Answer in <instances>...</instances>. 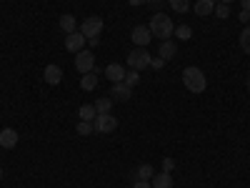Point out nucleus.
Instances as JSON below:
<instances>
[{
    "mask_svg": "<svg viewBox=\"0 0 250 188\" xmlns=\"http://www.w3.org/2000/svg\"><path fill=\"white\" fill-rule=\"evenodd\" d=\"M128 66H130L133 70L148 68V66H150V55H148V50H145V48H138V50L128 53Z\"/></svg>",
    "mask_w": 250,
    "mask_h": 188,
    "instance_id": "5",
    "label": "nucleus"
},
{
    "mask_svg": "<svg viewBox=\"0 0 250 188\" xmlns=\"http://www.w3.org/2000/svg\"><path fill=\"white\" fill-rule=\"evenodd\" d=\"M110 95H113V100L125 103V100H130V98H133V88H130V86H125V83H113Z\"/></svg>",
    "mask_w": 250,
    "mask_h": 188,
    "instance_id": "9",
    "label": "nucleus"
},
{
    "mask_svg": "<svg viewBox=\"0 0 250 188\" xmlns=\"http://www.w3.org/2000/svg\"><path fill=\"white\" fill-rule=\"evenodd\" d=\"M130 38H133V43H135L138 48H148V43L153 40V33H150V28H145V25H138V28H133Z\"/></svg>",
    "mask_w": 250,
    "mask_h": 188,
    "instance_id": "7",
    "label": "nucleus"
},
{
    "mask_svg": "<svg viewBox=\"0 0 250 188\" xmlns=\"http://www.w3.org/2000/svg\"><path fill=\"white\" fill-rule=\"evenodd\" d=\"M93 106H95L98 116H105V113H110V108H113V98H105V95H103V98H98V100L93 103Z\"/></svg>",
    "mask_w": 250,
    "mask_h": 188,
    "instance_id": "17",
    "label": "nucleus"
},
{
    "mask_svg": "<svg viewBox=\"0 0 250 188\" xmlns=\"http://www.w3.org/2000/svg\"><path fill=\"white\" fill-rule=\"evenodd\" d=\"M85 48V35L83 33H70V35H65V50H70V53H78V50H83Z\"/></svg>",
    "mask_w": 250,
    "mask_h": 188,
    "instance_id": "8",
    "label": "nucleus"
},
{
    "mask_svg": "<svg viewBox=\"0 0 250 188\" xmlns=\"http://www.w3.org/2000/svg\"><path fill=\"white\" fill-rule=\"evenodd\" d=\"M183 86L190 91V93H205V88H208V78H205V73L198 68V66H188L185 70H183Z\"/></svg>",
    "mask_w": 250,
    "mask_h": 188,
    "instance_id": "1",
    "label": "nucleus"
},
{
    "mask_svg": "<svg viewBox=\"0 0 250 188\" xmlns=\"http://www.w3.org/2000/svg\"><path fill=\"white\" fill-rule=\"evenodd\" d=\"M213 13H215V15H218V18H223V20H225V18H228V15H230V8H228V5H225V3H218V5H215V10H213Z\"/></svg>",
    "mask_w": 250,
    "mask_h": 188,
    "instance_id": "26",
    "label": "nucleus"
},
{
    "mask_svg": "<svg viewBox=\"0 0 250 188\" xmlns=\"http://www.w3.org/2000/svg\"><path fill=\"white\" fill-rule=\"evenodd\" d=\"M93 125H95V133H113L118 128V118L110 116V113H105V116H98L93 120Z\"/></svg>",
    "mask_w": 250,
    "mask_h": 188,
    "instance_id": "6",
    "label": "nucleus"
},
{
    "mask_svg": "<svg viewBox=\"0 0 250 188\" xmlns=\"http://www.w3.org/2000/svg\"><path fill=\"white\" fill-rule=\"evenodd\" d=\"M75 131H78V136H90L95 131V125H93V120H80Z\"/></svg>",
    "mask_w": 250,
    "mask_h": 188,
    "instance_id": "21",
    "label": "nucleus"
},
{
    "mask_svg": "<svg viewBox=\"0 0 250 188\" xmlns=\"http://www.w3.org/2000/svg\"><path fill=\"white\" fill-rule=\"evenodd\" d=\"M123 83H125V86H130V88L138 86V83H140V70H133V68H130L128 73H125V80H123Z\"/></svg>",
    "mask_w": 250,
    "mask_h": 188,
    "instance_id": "22",
    "label": "nucleus"
},
{
    "mask_svg": "<svg viewBox=\"0 0 250 188\" xmlns=\"http://www.w3.org/2000/svg\"><path fill=\"white\" fill-rule=\"evenodd\" d=\"M213 10H215V3H213V0H198V3H195V15H200V18L210 15Z\"/></svg>",
    "mask_w": 250,
    "mask_h": 188,
    "instance_id": "16",
    "label": "nucleus"
},
{
    "mask_svg": "<svg viewBox=\"0 0 250 188\" xmlns=\"http://www.w3.org/2000/svg\"><path fill=\"white\" fill-rule=\"evenodd\" d=\"M105 78L110 83H123L125 80V68L120 66V63H110V66L105 68Z\"/></svg>",
    "mask_w": 250,
    "mask_h": 188,
    "instance_id": "11",
    "label": "nucleus"
},
{
    "mask_svg": "<svg viewBox=\"0 0 250 188\" xmlns=\"http://www.w3.org/2000/svg\"><path fill=\"white\" fill-rule=\"evenodd\" d=\"M220 3H225V5H230V3H235V0H220Z\"/></svg>",
    "mask_w": 250,
    "mask_h": 188,
    "instance_id": "34",
    "label": "nucleus"
},
{
    "mask_svg": "<svg viewBox=\"0 0 250 188\" xmlns=\"http://www.w3.org/2000/svg\"><path fill=\"white\" fill-rule=\"evenodd\" d=\"M78 116H80V120H95L98 118V111H95V106H80L78 108Z\"/></svg>",
    "mask_w": 250,
    "mask_h": 188,
    "instance_id": "19",
    "label": "nucleus"
},
{
    "mask_svg": "<svg viewBox=\"0 0 250 188\" xmlns=\"http://www.w3.org/2000/svg\"><path fill=\"white\" fill-rule=\"evenodd\" d=\"M238 18H240V23H248V20H250V10H243Z\"/></svg>",
    "mask_w": 250,
    "mask_h": 188,
    "instance_id": "30",
    "label": "nucleus"
},
{
    "mask_svg": "<svg viewBox=\"0 0 250 188\" xmlns=\"http://www.w3.org/2000/svg\"><path fill=\"white\" fill-rule=\"evenodd\" d=\"M175 35H178L180 40H190V38H193V28H190V25H180V28H175Z\"/></svg>",
    "mask_w": 250,
    "mask_h": 188,
    "instance_id": "25",
    "label": "nucleus"
},
{
    "mask_svg": "<svg viewBox=\"0 0 250 188\" xmlns=\"http://www.w3.org/2000/svg\"><path fill=\"white\" fill-rule=\"evenodd\" d=\"M80 88L83 91H95L98 88V73L93 70V73H85L80 78Z\"/></svg>",
    "mask_w": 250,
    "mask_h": 188,
    "instance_id": "15",
    "label": "nucleus"
},
{
    "mask_svg": "<svg viewBox=\"0 0 250 188\" xmlns=\"http://www.w3.org/2000/svg\"><path fill=\"white\" fill-rule=\"evenodd\" d=\"M175 53H178V46L173 43L170 38H168V40H160V50H158V55H160L163 60H173Z\"/></svg>",
    "mask_w": 250,
    "mask_h": 188,
    "instance_id": "12",
    "label": "nucleus"
},
{
    "mask_svg": "<svg viewBox=\"0 0 250 188\" xmlns=\"http://www.w3.org/2000/svg\"><path fill=\"white\" fill-rule=\"evenodd\" d=\"M103 28H105V20H103L100 15H90L83 20V25H80V33L85 35V38H100Z\"/></svg>",
    "mask_w": 250,
    "mask_h": 188,
    "instance_id": "3",
    "label": "nucleus"
},
{
    "mask_svg": "<svg viewBox=\"0 0 250 188\" xmlns=\"http://www.w3.org/2000/svg\"><path fill=\"white\" fill-rule=\"evenodd\" d=\"M238 43H240V48L250 55V28H245L243 33H240V38H238Z\"/></svg>",
    "mask_w": 250,
    "mask_h": 188,
    "instance_id": "23",
    "label": "nucleus"
},
{
    "mask_svg": "<svg viewBox=\"0 0 250 188\" xmlns=\"http://www.w3.org/2000/svg\"><path fill=\"white\" fill-rule=\"evenodd\" d=\"M248 91H250V78H248Z\"/></svg>",
    "mask_w": 250,
    "mask_h": 188,
    "instance_id": "35",
    "label": "nucleus"
},
{
    "mask_svg": "<svg viewBox=\"0 0 250 188\" xmlns=\"http://www.w3.org/2000/svg\"><path fill=\"white\" fill-rule=\"evenodd\" d=\"M243 3V10H250V0H240Z\"/></svg>",
    "mask_w": 250,
    "mask_h": 188,
    "instance_id": "33",
    "label": "nucleus"
},
{
    "mask_svg": "<svg viewBox=\"0 0 250 188\" xmlns=\"http://www.w3.org/2000/svg\"><path fill=\"white\" fill-rule=\"evenodd\" d=\"M43 78H45L48 86H58V83L62 80V70H60V66H55V63H48L45 70H43Z\"/></svg>",
    "mask_w": 250,
    "mask_h": 188,
    "instance_id": "10",
    "label": "nucleus"
},
{
    "mask_svg": "<svg viewBox=\"0 0 250 188\" xmlns=\"http://www.w3.org/2000/svg\"><path fill=\"white\" fill-rule=\"evenodd\" d=\"M133 188H153V183H148V181H135Z\"/></svg>",
    "mask_w": 250,
    "mask_h": 188,
    "instance_id": "29",
    "label": "nucleus"
},
{
    "mask_svg": "<svg viewBox=\"0 0 250 188\" xmlns=\"http://www.w3.org/2000/svg\"><path fill=\"white\" fill-rule=\"evenodd\" d=\"M163 63H165V60H163L160 55H158V58H150V66H153V68H163Z\"/></svg>",
    "mask_w": 250,
    "mask_h": 188,
    "instance_id": "28",
    "label": "nucleus"
},
{
    "mask_svg": "<svg viewBox=\"0 0 250 188\" xmlns=\"http://www.w3.org/2000/svg\"><path fill=\"white\" fill-rule=\"evenodd\" d=\"M148 28H150L153 38H160V40H168V38L175 33V25H173L170 15H165V13H155Z\"/></svg>",
    "mask_w": 250,
    "mask_h": 188,
    "instance_id": "2",
    "label": "nucleus"
},
{
    "mask_svg": "<svg viewBox=\"0 0 250 188\" xmlns=\"http://www.w3.org/2000/svg\"><path fill=\"white\" fill-rule=\"evenodd\" d=\"M75 68H78V73L80 75H85V73H93V68H95V55L90 53V50H78L75 53Z\"/></svg>",
    "mask_w": 250,
    "mask_h": 188,
    "instance_id": "4",
    "label": "nucleus"
},
{
    "mask_svg": "<svg viewBox=\"0 0 250 188\" xmlns=\"http://www.w3.org/2000/svg\"><path fill=\"white\" fill-rule=\"evenodd\" d=\"M173 168H175V158H170V156H165V158H163V171H165V173H170Z\"/></svg>",
    "mask_w": 250,
    "mask_h": 188,
    "instance_id": "27",
    "label": "nucleus"
},
{
    "mask_svg": "<svg viewBox=\"0 0 250 188\" xmlns=\"http://www.w3.org/2000/svg\"><path fill=\"white\" fill-rule=\"evenodd\" d=\"M0 178H3V168H0Z\"/></svg>",
    "mask_w": 250,
    "mask_h": 188,
    "instance_id": "36",
    "label": "nucleus"
},
{
    "mask_svg": "<svg viewBox=\"0 0 250 188\" xmlns=\"http://www.w3.org/2000/svg\"><path fill=\"white\" fill-rule=\"evenodd\" d=\"M153 188H173V176L165 171L160 176H153Z\"/></svg>",
    "mask_w": 250,
    "mask_h": 188,
    "instance_id": "18",
    "label": "nucleus"
},
{
    "mask_svg": "<svg viewBox=\"0 0 250 188\" xmlns=\"http://www.w3.org/2000/svg\"><path fill=\"white\" fill-rule=\"evenodd\" d=\"M160 3H163V0H148V5H153V8H158Z\"/></svg>",
    "mask_w": 250,
    "mask_h": 188,
    "instance_id": "32",
    "label": "nucleus"
},
{
    "mask_svg": "<svg viewBox=\"0 0 250 188\" xmlns=\"http://www.w3.org/2000/svg\"><path fill=\"white\" fill-rule=\"evenodd\" d=\"M0 145H3V148H15L18 145V133L13 128H3L0 131Z\"/></svg>",
    "mask_w": 250,
    "mask_h": 188,
    "instance_id": "14",
    "label": "nucleus"
},
{
    "mask_svg": "<svg viewBox=\"0 0 250 188\" xmlns=\"http://www.w3.org/2000/svg\"><path fill=\"white\" fill-rule=\"evenodd\" d=\"M135 176H138V181H150V178L155 176V171H153V165H150V163H143Z\"/></svg>",
    "mask_w": 250,
    "mask_h": 188,
    "instance_id": "20",
    "label": "nucleus"
},
{
    "mask_svg": "<svg viewBox=\"0 0 250 188\" xmlns=\"http://www.w3.org/2000/svg\"><path fill=\"white\" fill-rule=\"evenodd\" d=\"M58 25H60V30L65 33V35H70V33H75V28H78V20H75V15L65 13V15H60Z\"/></svg>",
    "mask_w": 250,
    "mask_h": 188,
    "instance_id": "13",
    "label": "nucleus"
},
{
    "mask_svg": "<svg viewBox=\"0 0 250 188\" xmlns=\"http://www.w3.org/2000/svg\"><path fill=\"white\" fill-rule=\"evenodd\" d=\"M128 3H130L133 8H138V5H148V0H128Z\"/></svg>",
    "mask_w": 250,
    "mask_h": 188,
    "instance_id": "31",
    "label": "nucleus"
},
{
    "mask_svg": "<svg viewBox=\"0 0 250 188\" xmlns=\"http://www.w3.org/2000/svg\"><path fill=\"white\" fill-rule=\"evenodd\" d=\"M168 3L175 13H185L188 8H190V0H168Z\"/></svg>",
    "mask_w": 250,
    "mask_h": 188,
    "instance_id": "24",
    "label": "nucleus"
}]
</instances>
